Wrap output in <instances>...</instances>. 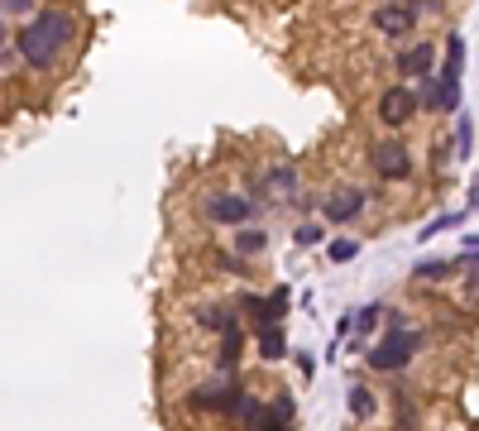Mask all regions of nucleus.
I'll return each instance as SVG.
<instances>
[{"instance_id": "393cba45", "label": "nucleus", "mask_w": 479, "mask_h": 431, "mask_svg": "<svg viewBox=\"0 0 479 431\" xmlns=\"http://www.w3.org/2000/svg\"><path fill=\"white\" fill-rule=\"evenodd\" d=\"M460 250H479V235H460Z\"/></svg>"}, {"instance_id": "2eb2a0df", "label": "nucleus", "mask_w": 479, "mask_h": 431, "mask_svg": "<svg viewBox=\"0 0 479 431\" xmlns=\"http://www.w3.org/2000/svg\"><path fill=\"white\" fill-rule=\"evenodd\" d=\"M264 427H293V398H288V393L264 407Z\"/></svg>"}, {"instance_id": "f3484780", "label": "nucleus", "mask_w": 479, "mask_h": 431, "mask_svg": "<svg viewBox=\"0 0 479 431\" xmlns=\"http://www.w3.org/2000/svg\"><path fill=\"white\" fill-rule=\"evenodd\" d=\"M293 240L302 244V250H312V244H321V240H326V230L317 226V220H302V226L293 230Z\"/></svg>"}, {"instance_id": "a878e982", "label": "nucleus", "mask_w": 479, "mask_h": 431, "mask_svg": "<svg viewBox=\"0 0 479 431\" xmlns=\"http://www.w3.org/2000/svg\"><path fill=\"white\" fill-rule=\"evenodd\" d=\"M0 49H5V19H0Z\"/></svg>"}, {"instance_id": "39448f33", "label": "nucleus", "mask_w": 479, "mask_h": 431, "mask_svg": "<svg viewBox=\"0 0 479 431\" xmlns=\"http://www.w3.org/2000/svg\"><path fill=\"white\" fill-rule=\"evenodd\" d=\"M413 115H417V91L389 87V91L379 96V120L389 125V130H403V125H413Z\"/></svg>"}, {"instance_id": "f8f14e48", "label": "nucleus", "mask_w": 479, "mask_h": 431, "mask_svg": "<svg viewBox=\"0 0 479 431\" xmlns=\"http://www.w3.org/2000/svg\"><path fill=\"white\" fill-rule=\"evenodd\" d=\"M197 321H202L206 331H230V326H236V307H220V302H206V307H197Z\"/></svg>"}, {"instance_id": "ddd939ff", "label": "nucleus", "mask_w": 479, "mask_h": 431, "mask_svg": "<svg viewBox=\"0 0 479 431\" xmlns=\"http://www.w3.org/2000/svg\"><path fill=\"white\" fill-rule=\"evenodd\" d=\"M264 192H278V202H293V192H297V173L293 168H274L264 178Z\"/></svg>"}, {"instance_id": "7ed1b4c3", "label": "nucleus", "mask_w": 479, "mask_h": 431, "mask_svg": "<svg viewBox=\"0 0 479 431\" xmlns=\"http://www.w3.org/2000/svg\"><path fill=\"white\" fill-rule=\"evenodd\" d=\"M202 212L212 216L216 226H244V220L254 216V202H250V196H236V192H206Z\"/></svg>"}, {"instance_id": "423d86ee", "label": "nucleus", "mask_w": 479, "mask_h": 431, "mask_svg": "<svg viewBox=\"0 0 479 431\" xmlns=\"http://www.w3.org/2000/svg\"><path fill=\"white\" fill-rule=\"evenodd\" d=\"M240 398H244V389L230 379V383H206V389H197L192 393V407H197V412H226L230 417Z\"/></svg>"}, {"instance_id": "b1692460", "label": "nucleus", "mask_w": 479, "mask_h": 431, "mask_svg": "<svg viewBox=\"0 0 479 431\" xmlns=\"http://www.w3.org/2000/svg\"><path fill=\"white\" fill-rule=\"evenodd\" d=\"M0 10H10V15H29L34 0H0Z\"/></svg>"}, {"instance_id": "0eeeda50", "label": "nucleus", "mask_w": 479, "mask_h": 431, "mask_svg": "<svg viewBox=\"0 0 479 431\" xmlns=\"http://www.w3.org/2000/svg\"><path fill=\"white\" fill-rule=\"evenodd\" d=\"M369 158H374V173H379L383 182H403V178H413V154H407L403 144H379Z\"/></svg>"}, {"instance_id": "4468645a", "label": "nucleus", "mask_w": 479, "mask_h": 431, "mask_svg": "<svg viewBox=\"0 0 479 431\" xmlns=\"http://www.w3.org/2000/svg\"><path fill=\"white\" fill-rule=\"evenodd\" d=\"M264 250H268V235L259 226H244L236 235V254H244V259H254V254H264Z\"/></svg>"}, {"instance_id": "6e6552de", "label": "nucleus", "mask_w": 479, "mask_h": 431, "mask_svg": "<svg viewBox=\"0 0 479 431\" xmlns=\"http://www.w3.org/2000/svg\"><path fill=\"white\" fill-rule=\"evenodd\" d=\"M365 212V192L359 188H336L326 196V220H336V226H345V220H355Z\"/></svg>"}, {"instance_id": "1a4fd4ad", "label": "nucleus", "mask_w": 479, "mask_h": 431, "mask_svg": "<svg viewBox=\"0 0 479 431\" xmlns=\"http://www.w3.org/2000/svg\"><path fill=\"white\" fill-rule=\"evenodd\" d=\"M431 67H437V43H413V49L398 58L403 77H431Z\"/></svg>"}, {"instance_id": "9b49d317", "label": "nucleus", "mask_w": 479, "mask_h": 431, "mask_svg": "<svg viewBox=\"0 0 479 431\" xmlns=\"http://www.w3.org/2000/svg\"><path fill=\"white\" fill-rule=\"evenodd\" d=\"M240 355H244V335H240V326H230V331H220V350H216V365H220V369H236V365H240Z\"/></svg>"}, {"instance_id": "412c9836", "label": "nucleus", "mask_w": 479, "mask_h": 431, "mask_svg": "<svg viewBox=\"0 0 479 431\" xmlns=\"http://www.w3.org/2000/svg\"><path fill=\"white\" fill-rule=\"evenodd\" d=\"M216 269H226V273H236V278L250 273V269H244V254H216Z\"/></svg>"}, {"instance_id": "5701e85b", "label": "nucleus", "mask_w": 479, "mask_h": 431, "mask_svg": "<svg viewBox=\"0 0 479 431\" xmlns=\"http://www.w3.org/2000/svg\"><path fill=\"white\" fill-rule=\"evenodd\" d=\"M455 154H460V158L470 154V125H465V120H460V130H455Z\"/></svg>"}, {"instance_id": "6ab92c4d", "label": "nucleus", "mask_w": 479, "mask_h": 431, "mask_svg": "<svg viewBox=\"0 0 479 431\" xmlns=\"http://www.w3.org/2000/svg\"><path fill=\"white\" fill-rule=\"evenodd\" d=\"M326 254H331L336 264H350V259H355V254H359V244H355V240H336V244H331V250H326Z\"/></svg>"}, {"instance_id": "aec40b11", "label": "nucleus", "mask_w": 479, "mask_h": 431, "mask_svg": "<svg viewBox=\"0 0 479 431\" xmlns=\"http://www.w3.org/2000/svg\"><path fill=\"white\" fill-rule=\"evenodd\" d=\"M451 226H460V216H437V220H427V226H422V235H417V240H431V235H441V230H451Z\"/></svg>"}, {"instance_id": "f257e3e1", "label": "nucleus", "mask_w": 479, "mask_h": 431, "mask_svg": "<svg viewBox=\"0 0 479 431\" xmlns=\"http://www.w3.org/2000/svg\"><path fill=\"white\" fill-rule=\"evenodd\" d=\"M77 39V25L73 15H63V10H39V19H29L25 29H19L15 49L25 58L29 67H39V73H49V67L63 58V49Z\"/></svg>"}, {"instance_id": "a211bd4d", "label": "nucleus", "mask_w": 479, "mask_h": 431, "mask_svg": "<svg viewBox=\"0 0 479 431\" xmlns=\"http://www.w3.org/2000/svg\"><path fill=\"white\" fill-rule=\"evenodd\" d=\"M350 412L365 422V417H374V393H365V389H350Z\"/></svg>"}, {"instance_id": "f03ea898", "label": "nucleus", "mask_w": 479, "mask_h": 431, "mask_svg": "<svg viewBox=\"0 0 479 431\" xmlns=\"http://www.w3.org/2000/svg\"><path fill=\"white\" fill-rule=\"evenodd\" d=\"M417 345H422V335H417V331H403V326H393V331H389V335H383V341L369 350V365L379 369V374H393V369L413 365Z\"/></svg>"}, {"instance_id": "4be33fe9", "label": "nucleus", "mask_w": 479, "mask_h": 431, "mask_svg": "<svg viewBox=\"0 0 479 431\" xmlns=\"http://www.w3.org/2000/svg\"><path fill=\"white\" fill-rule=\"evenodd\" d=\"M379 302H374V307H365V312H359V317H355V331H374V321H379Z\"/></svg>"}, {"instance_id": "dca6fc26", "label": "nucleus", "mask_w": 479, "mask_h": 431, "mask_svg": "<svg viewBox=\"0 0 479 431\" xmlns=\"http://www.w3.org/2000/svg\"><path fill=\"white\" fill-rule=\"evenodd\" d=\"M451 269H455L451 259H422L413 273H417V283H441V278H451Z\"/></svg>"}, {"instance_id": "20e7f679", "label": "nucleus", "mask_w": 479, "mask_h": 431, "mask_svg": "<svg viewBox=\"0 0 479 431\" xmlns=\"http://www.w3.org/2000/svg\"><path fill=\"white\" fill-rule=\"evenodd\" d=\"M413 25H417L413 0H383V5L374 10V29H379L383 39H403V34H413Z\"/></svg>"}, {"instance_id": "9d476101", "label": "nucleus", "mask_w": 479, "mask_h": 431, "mask_svg": "<svg viewBox=\"0 0 479 431\" xmlns=\"http://www.w3.org/2000/svg\"><path fill=\"white\" fill-rule=\"evenodd\" d=\"M259 355H264V359H283V355H288L283 321H264V326H259Z\"/></svg>"}]
</instances>
